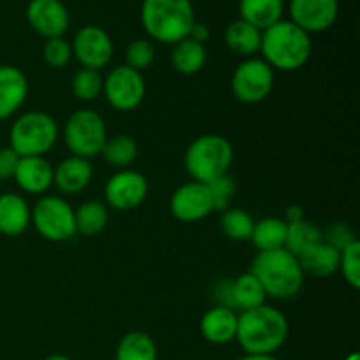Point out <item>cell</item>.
<instances>
[{
	"instance_id": "60d3db41",
	"label": "cell",
	"mask_w": 360,
	"mask_h": 360,
	"mask_svg": "<svg viewBox=\"0 0 360 360\" xmlns=\"http://www.w3.org/2000/svg\"><path fill=\"white\" fill-rule=\"evenodd\" d=\"M283 220L287 221V224H295V221L304 220V211H302V207L297 206V204H292V206H288L287 211H285Z\"/></svg>"
},
{
	"instance_id": "d590c367",
	"label": "cell",
	"mask_w": 360,
	"mask_h": 360,
	"mask_svg": "<svg viewBox=\"0 0 360 360\" xmlns=\"http://www.w3.org/2000/svg\"><path fill=\"white\" fill-rule=\"evenodd\" d=\"M207 188H210L211 199H213V210L221 211L231 207V199L236 192V181L229 174L221 176V178L214 179V181L207 183Z\"/></svg>"
},
{
	"instance_id": "b9f144b4",
	"label": "cell",
	"mask_w": 360,
	"mask_h": 360,
	"mask_svg": "<svg viewBox=\"0 0 360 360\" xmlns=\"http://www.w3.org/2000/svg\"><path fill=\"white\" fill-rule=\"evenodd\" d=\"M241 360H280L276 359L274 355H246Z\"/></svg>"
},
{
	"instance_id": "d6986e66",
	"label": "cell",
	"mask_w": 360,
	"mask_h": 360,
	"mask_svg": "<svg viewBox=\"0 0 360 360\" xmlns=\"http://www.w3.org/2000/svg\"><path fill=\"white\" fill-rule=\"evenodd\" d=\"M14 181L27 193H44L53 185V167L44 157L20 158Z\"/></svg>"
},
{
	"instance_id": "d4e9b609",
	"label": "cell",
	"mask_w": 360,
	"mask_h": 360,
	"mask_svg": "<svg viewBox=\"0 0 360 360\" xmlns=\"http://www.w3.org/2000/svg\"><path fill=\"white\" fill-rule=\"evenodd\" d=\"M266 292L252 273H245L232 280V306L236 311H248L266 304Z\"/></svg>"
},
{
	"instance_id": "484cf974",
	"label": "cell",
	"mask_w": 360,
	"mask_h": 360,
	"mask_svg": "<svg viewBox=\"0 0 360 360\" xmlns=\"http://www.w3.org/2000/svg\"><path fill=\"white\" fill-rule=\"evenodd\" d=\"M287 221L283 218L267 217L255 221L252 231V243L259 252H269V250L285 248L287 241Z\"/></svg>"
},
{
	"instance_id": "4fadbf2b",
	"label": "cell",
	"mask_w": 360,
	"mask_h": 360,
	"mask_svg": "<svg viewBox=\"0 0 360 360\" xmlns=\"http://www.w3.org/2000/svg\"><path fill=\"white\" fill-rule=\"evenodd\" d=\"M171 213L185 224L204 220L213 213V199L207 185L197 181H190L174 190L171 195Z\"/></svg>"
},
{
	"instance_id": "f1b7e54d",
	"label": "cell",
	"mask_w": 360,
	"mask_h": 360,
	"mask_svg": "<svg viewBox=\"0 0 360 360\" xmlns=\"http://www.w3.org/2000/svg\"><path fill=\"white\" fill-rule=\"evenodd\" d=\"M74 220H76V232L83 236H95L104 231L108 225V207L98 200H86L77 210H74Z\"/></svg>"
},
{
	"instance_id": "1f68e13d",
	"label": "cell",
	"mask_w": 360,
	"mask_h": 360,
	"mask_svg": "<svg viewBox=\"0 0 360 360\" xmlns=\"http://www.w3.org/2000/svg\"><path fill=\"white\" fill-rule=\"evenodd\" d=\"M102 86H104V77L98 70L94 69H79L72 77V94L79 101L91 102L101 97Z\"/></svg>"
},
{
	"instance_id": "cb8c5ba5",
	"label": "cell",
	"mask_w": 360,
	"mask_h": 360,
	"mask_svg": "<svg viewBox=\"0 0 360 360\" xmlns=\"http://www.w3.org/2000/svg\"><path fill=\"white\" fill-rule=\"evenodd\" d=\"M207 53L204 44L193 41V39L186 37L174 44L171 53L172 67L178 70L183 76H193V74L200 72L202 67L206 65Z\"/></svg>"
},
{
	"instance_id": "5b68a950",
	"label": "cell",
	"mask_w": 360,
	"mask_h": 360,
	"mask_svg": "<svg viewBox=\"0 0 360 360\" xmlns=\"http://www.w3.org/2000/svg\"><path fill=\"white\" fill-rule=\"evenodd\" d=\"M232 160H234V148L231 141L218 134H204L192 141L185 151V169L193 181L207 183L229 174Z\"/></svg>"
},
{
	"instance_id": "7402d4cb",
	"label": "cell",
	"mask_w": 360,
	"mask_h": 360,
	"mask_svg": "<svg viewBox=\"0 0 360 360\" xmlns=\"http://www.w3.org/2000/svg\"><path fill=\"white\" fill-rule=\"evenodd\" d=\"M283 0H239L241 20L264 32L283 16Z\"/></svg>"
},
{
	"instance_id": "7c38bea8",
	"label": "cell",
	"mask_w": 360,
	"mask_h": 360,
	"mask_svg": "<svg viewBox=\"0 0 360 360\" xmlns=\"http://www.w3.org/2000/svg\"><path fill=\"white\" fill-rule=\"evenodd\" d=\"M72 56L83 69L101 70L111 62L115 46L108 32L95 25H86L76 34L72 41Z\"/></svg>"
},
{
	"instance_id": "ffe728a7",
	"label": "cell",
	"mask_w": 360,
	"mask_h": 360,
	"mask_svg": "<svg viewBox=\"0 0 360 360\" xmlns=\"http://www.w3.org/2000/svg\"><path fill=\"white\" fill-rule=\"evenodd\" d=\"M32 224V210L27 200L18 193L0 195V234L7 238L21 236Z\"/></svg>"
},
{
	"instance_id": "8992f818",
	"label": "cell",
	"mask_w": 360,
	"mask_h": 360,
	"mask_svg": "<svg viewBox=\"0 0 360 360\" xmlns=\"http://www.w3.org/2000/svg\"><path fill=\"white\" fill-rule=\"evenodd\" d=\"M58 125L44 111L23 112L9 130V148L18 157H44L56 144Z\"/></svg>"
},
{
	"instance_id": "9c48e42d",
	"label": "cell",
	"mask_w": 360,
	"mask_h": 360,
	"mask_svg": "<svg viewBox=\"0 0 360 360\" xmlns=\"http://www.w3.org/2000/svg\"><path fill=\"white\" fill-rule=\"evenodd\" d=\"M274 86V70L262 58H246L236 67L231 79L234 97L243 104H259Z\"/></svg>"
},
{
	"instance_id": "3957f363",
	"label": "cell",
	"mask_w": 360,
	"mask_h": 360,
	"mask_svg": "<svg viewBox=\"0 0 360 360\" xmlns=\"http://www.w3.org/2000/svg\"><path fill=\"white\" fill-rule=\"evenodd\" d=\"M250 273L262 285L267 297L287 301L295 297L304 285V276L299 259L287 248L259 252L253 259Z\"/></svg>"
},
{
	"instance_id": "52a82bcc",
	"label": "cell",
	"mask_w": 360,
	"mask_h": 360,
	"mask_svg": "<svg viewBox=\"0 0 360 360\" xmlns=\"http://www.w3.org/2000/svg\"><path fill=\"white\" fill-rule=\"evenodd\" d=\"M65 144L72 157L90 158L98 157L108 141L105 123L94 109H77L65 123Z\"/></svg>"
},
{
	"instance_id": "f35d334b",
	"label": "cell",
	"mask_w": 360,
	"mask_h": 360,
	"mask_svg": "<svg viewBox=\"0 0 360 360\" xmlns=\"http://www.w3.org/2000/svg\"><path fill=\"white\" fill-rule=\"evenodd\" d=\"M213 301L217 302L214 306H224V308L234 309V306H232V280H221L214 285Z\"/></svg>"
},
{
	"instance_id": "ac0fdd59",
	"label": "cell",
	"mask_w": 360,
	"mask_h": 360,
	"mask_svg": "<svg viewBox=\"0 0 360 360\" xmlns=\"http://www.w3.org/2000/svg\"><path fill=\"white\" fill-rule=\"evenodd\" d=\"M238 311L224 308V306H213L207 309L200 319V334L206 341L213 345H227L236 340L238 333Z\"/></svg>"
},
{
	"instance_id": "277c9868",
	"label": "cell",
	"mask_w": 360,
	"mask_h": 360,
	"mask_svg": "<svg viewBox=\"0 0 360 360\" xmlns=\"http://www.w3.org/2000/svg\"><path fill=\"white\" fill-rule=\"evenodd\" d=\"M141 21L151 39L164 44H178L195 25L192 0H144Z\"/></svg>"
},
{
	"instance_id": "ab89813d",
	"label": "cell",
	"mask_w": 360,
	"mask_h": 360,
	"mask_svg": "<svg viewBox=\"0 0 360 360\" xmlns=\"http://www.w3.org/2000/svg\"><path fill=\"white\" fill-rule=\"evenodd\" d=\"M188 37L193 39V41L200 42V44H204V42L210 39V28H207L206 25L197 23V21H195V25L192 27V32H190Z\"/></svg>"
},
{
	"instance_id": "2e32d148",
	"label": "cell",
	"mask_w": 360,
	"mask_h": 360,
	"mask_svg": "<svg viewBox=\"0 0 360 360\" xmlns=\"http://www.w3.org/2000/svg\"><path fill=\"white\" fill-rule=\"evenodd\" d=\"M28 95V79L14 65H0V120H7L23 105Z\"/></svg>"
},
{
	"instance_id": "44dd1931",
	"label": "cell",
	"mask_w": 360,
	"mask_h": 360,
	"mask_svg": "<svg viewBox=\"0 0 360 360\" xmlns=\"http://www.w3.org/2000/svg\"><path fill=\"white\" fill-rule=\"evenodd\" d=\"M299 264L304 274L315 278H329L340 271V250L322 241L308 250L304 255L299 257Z\"/></svg>"
},
{
	"instance_id": "d6a6232c",
	"label": "cell",
	"mask_w": 360,
	"mask_h": 360,
	"mask_svg": "<svg viewBox=\"0 0 360 360\" xmlns=\"http://www.w3.org/2000/svg\"><path fill=\"white\" fill-rule=\"evenodd\" d=\"M340 271L354 290L360 288V243L354 241L340 252Z\"/></svg>"
},
{
	"instance_id": "ba28073f",
	"label": "cell",
	"mask_w": 360,
	"mask_h": 360,
	"mask_svg": "<svg viewBox=\"0 0 360 360\" xmlns=\"http://www.w3.org/2000/svg\"><path fill=\"white\" fill-rule=\"evenodd\" d=\"M32 224L44 239L62 243L76 234L74 207L62 197L46 195L32 210Z\"/></svg>"
},
{
	"instance_id": "e575fe53",
	"label": "cell",
	"mask_w": 360,
	"mask_h": 360,
	"mask_svg": "<svg viewBox=\"0 0 360 360\" xmlns=\"http://www.w3.org/2000/svg\"><path fill=\"white\" fill-rule=\"evenodd\" d=\"M42 56H44V62L49 67H55V69H62L72 58V46L65 41L63 37H53L48 39L42 48Z\"/></svg>"
},
{
	"instance_id": "f546056e",
	"label": "cell",
	"mask_w": 360,
	"mask_h": 360,
	"mask_svg": "<svg viewBox=\"0 0 360 360\" xmlns=\"http://www.w3.org/2000/svg\"><path fill=\"white\" fill-rule=\"evenodd\" d=\"M101 155L108 164L122 169L136 160L137 155H139V148H137V143L132 137L123 134V136H116L112 139L105 141Z\"/></svg>"
},
{
	"instance_id": "6da1fadb",
	"label": "cell",
	"mask_w": 360,
	"mask_h": 360,
	"mask_svg": "<svg viewBox=\"0 0 360 360\" xmlns=\"http://www.w3.org/2000/svg\"><path fill=\"white\" fill-rule=\"evenodd\" d=\"M288 330L287 316L280 309L264 304L238 316L236 340L246 355H274L287 341Z\"/></svg>"
},
{
	"instance_id": "e0dca14e",
	"label": "cell",
	"mask_w": 360,
	"mask_h": 360,
	"mask_svg": "<svg viewBox=\"0 0 360 360\" xmlns=\"http://www.w3.org/2000/svg\"><path fill=\"white\" fill-rule=\"evenodd\" d=\"M91 178H94V167L86 158L69 157L53 169V185H56V188L67 195L83 192L90 185Z\"/></svg>"
},
{
	"instance_id": "8fae6325",
	"label": "cell",
	"mask_w": 360,
	"mask_h": 360,
	"mask_svg": "<svg viewBox=\"0 0 360 360\" xmlns=\"http://www.w3.org/2000/svg\"><path fill=\"white\" fill-rule=\"evenodd\" d=\"M148 179L132 169H122L108 179L104 188L108 206L116 211H132L144 202L148 195Z\"/></svg>"
},
{
	"instance_id": "8d00e7d4",
	"label": "cell",
	"mask_w": 360,
	"mask_h": 360,
	"mask_svg": "<svg viewBox=\"0 0 360 360\" xmlns=\"http://www.w3.org/2000/svg\"><path fill=\"white\" fill-rule=\"evenodd\" d=\"M322 241H326L327 245L334 246L341 252L348 245L357 241V238H355V232L347 224H333L326 232H322Z\"/></svg>"
},
{
	"instance_id": "83f0119b",
	"label": "cell",
	"mask_w": 360,
	"mask_h": 360,
	"mask_svg": "<svg viewBox=\"0 0 360 360\" xmlns=\"http://www.w3.org/2000/svg\"><path fill=\"white\" fill-rule=\"evenodd\" d=\"M287 241L285 248L299 259L304 255L308 250L322 243V231L315 224L308 220L295 221V224H287Z\"/></svg>"
},
{
	"instance_id": "7a4b0ae2",
	"label": "cell",
	"mask_w": 360,
	"mask_h": 360,
	"mask_svg": "<svg viewBox=\"0 0 360 360\" xmlns=\"http://www.w3.org/2000/svg\"><path fill=\"white\" fill-rule=\"evenodd\" d=\"M260 51L264 62L271 69L292 72L308 63L313 51V42L308 32L299 28L290 20H280L262 32Z\"/></svg>"
},
{
	"instance_id": "9a60e30c",
	"label": "cell",
	"mask_w": 360,
	"mask_h": 360,
	"mask_svg": "<svg viewBox=\"0 0 360 360\" xmlns=\"http://www.w3.org/2000/svg\"><path fill=\"white\" fill-rule=\"evenodd\" d=\"M27 20L42 37H63L69 28V11L60 0H30L27 6Z\"/></svg>"
},
{
	"instance_id": "836d02e7",
	"label": "cell",
	"mask_w": 360,
	"mask_h": 360,
	"mask_svg": "<svg viewBox=\"0 0 360 360\" xmlns=\"http://www.w3.org/2000/svg\"><path fill=\"white\" fill-rule=\"evenodd\" d=\"M125 60L127 67L137 70V72H143V70H146L155 60L153 44H151L150 41H146V39L132 41L125 51Z\"/></svg>"
},
{
	"instance_id": "5bb4252c",
	"label": "cell",
	"mask_w": 360,
	"mask_h": 360,
	"mask_svg": "<svg viewBox=\"0 0 360 360\" xmlns=\"http://www.w3.org/2000/svg\"><path fill=\"white\" fill-rule=\"evenodd\" d=\"M338 14V0H290V21L308 34L329 30Z\"/></svg>"
},
{
	"instance_id": "74e56055",
	"label": "cell",
	"mask_w": 360,
	"mask_h": 360,
	"mask_svg": "<svg viewBox=\"0 0 360 360\" xmlns=\"http://www.w3.org/2000/svg\"><path fill=\"white\" fill-rule=\"evenodd\" d=\"M18 164H20V157L13 148H0V181L14 178Z\"/></svg>"
},
{
	"instance_id": "30bf717a",
	"label": "cell",
	"mask_w": 360,
	"mask_h": 360,
	"mask_svg": "<svg viewBox=\"0 0 360 360\" xmlns=\"http://www.w3.org/2000/svg\"><path fill=\"white\" fill-rule=\"evenodd\" d=\"M102 94L111 108L118 111H132L144 101L146 83L141 72L127 65H118L104 77Z\"/></svg>"
},
{
	"instance_id": "4316f807",
	"label": "cell",
	"mask_w": 360,
	"mask_h": 360,
	"mask_svg": "<svg viewBox=\"0 0 360 360\" xmlns=\"http://www.w3.org/2000/svg\"><path fill=\"white\" fill-rule=\"evenodd\" d=\"M115 360H158L157 345L150 334L132 330L120 340Z\"/></svg>"
},
{
	"instance_id": "4dcf8cb0",
	"label": "cell",
	"mask_w": 360,
	"mask_h": 360,
	"mask_svg": "<svg viewBox=\"0 0 360 360\" xmlns=\"http://www.w3.org/2000/svg\"><path fill=\"white\" fill-rule=\"evenodd\" d=\"M253 225H255L253 218L239 207H229L221 213L220 227L232 241H248L252 238Z\"/></svg>"
},
{
	"instance_id": "603a6c76",
	"label": "cell",
	"mask_w": 360,
	"mask_h": 360,
	"mask_svg": "<svg viewBox=\"0 0 360 360\" xmlns=\"http://www.w3.org/2000/svg\"><path fill=\"white\" fill-rule=\"evenodd\" d=\"M262 32L246 21H232L225 30V44L234 55L243 58H253L255 53L260 51Z\"/></svg>"
},
{
	"instance_id": "ee69618b",
	"label": "cell",
	"mask_w": 360,
	"mask_h": 360,
	"mask_svg": "<svg viewBox=\"0 0 360 360\" xmlns=\"http://www.w3.org/2000/svg\"><path fill=\"white\" fill-rule=\"evenodd\" d=\"M347 360H360V357H359V354H357V352H354V354H350V355H348Z\"/></svg>"
},
{
	"instance_id": "7bdbcfd3",
	"label": "cell",
	"mask_w": 360,
	"mask_h": 360,
	"mask_svg": "<svg viewBox=\"0 0 360 360\" xmlns=\"http://www.w3.org/2000/svg\"><path fill=\"white\" fill-rule=\"evenodd\" d=\"M44 360H72V359L65 357V355H49V357H46Z\"/></svg>"
}]
</instances>
